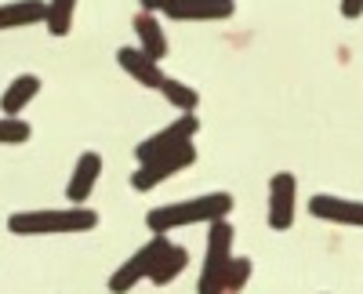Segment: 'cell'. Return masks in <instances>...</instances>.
<instances>
[{"label":"cell","instance_id":"cell-1","mask_svg":"<svg viewBox=\"0 0 363 294\" xmlns=\"http://www.w3.org/2000/svg\"><path fill=\"white\" fill-rule=\"evenodd\" d=\"M233 211V196L229 193H207L196 200H182V203H164V208H153L145 215V225L157 232V237H167L171 229L182 225H211V222H225Z\"/></svg>","mask_w":363,"mask_h":294},{"label":"cell","instance_id":"cell-2","mask_svg":"<svg viewBox=\"0 0 363 294\" xmlns=\"http://www.w3.org/2000/svg\"><path fill=\"white\" fill-rule=\"evenodd\" d=\"M99 225L91 208H44V211H18L8 218L15 237H55V232H87Z\"/></svg>","mask_w":363,"mask_h":294},{"label":"cell","instance_id":"cell-3","mask_svg":"<svg viewBox=\"0 0 363 294\" xmlns=\"http://www.w3.org/2000/svg\"><path fill=\"white\" fill-rule=\"evenodd\" d=\"M233 225L229 222H211L207 232V254H203V269L196 280V294H225V273L233 266Z\"/></svg>","mask_w":363,"mask_h":294},{"label":"cell","instance_id":"cell-4","mask_svg":"<svg viewBox=\"0 0 363 294\" xmlns=\"http://www.w3.org/2000/svg\"><path fill=\"white\" fill-rule=\"evenodd\" d=\"M196 160V149H193V142H186V145H178V149H171V153H164V157H153V160H145L135 174H131V186L138 189V193H149L153 186H160V182H167L171 174H178V171H186L189 164Z\"/></svg>","mask_w":363,"mask_h":294},{"label":"cell","instance_id":"cell-5","mask_svg":"<svg viewBox=\"0 0 363 294\" xmlns=\"http://www.w3.org/2000/svg\"><path fill=\"white\" fill-rule=\"evenodd\" d=\"M167 244H171L167 237H153L145 247H138V251L124 261V266L109 276V290H113V294H128L135 283L149 280V273H153V261L160 258V251H164Z\"/></svg>","mask_w":363,"mask_h":294},{"label":"cell","instance_id":"cell-6","mask_svg":"<svg viewBox=\"0 0 363 294\" xmlns=\"http://www.w3.org/2000/svg\"><path fill=\"white\" fill-rule=\"evenodd\" d=\"M196 128H200V120H196V116H193V113H182L178 120H171V124H167L164 131H157L153 138H145V142H138V149H135L138 164H145V160H153V157H164V153L178 149V145H186V142H193Z\"/></svg>","mask_w":363,"mask_h":294},{"label":"cell","instance_id":"cell-7","mask_svg":"<svg viewBox=\"0 0 363 294\" xmlns=\"http://www.w3.org/2000/svg\"><path fill=\"white\" fill-rule=\"evenodd\" d=\"M298 215V182L291 171H280L269 182V225L277 232H287Z\"/></svg>","mask_w":363,"mask_h":294},{"label":"cell","instance_id":"cell-8","mask_svg":"<svg viewBox=\"0 0 363 294\" xmlns=\"http://www.w3.org/2000/svg\"><path fill=\"white\" fill-rule=\"evenodd\" d=\"M174 22H218L236 11L233 0H167L160 8Z\"/></svg>","mask_w":363,"mask_h":294},{"label":"cell","instance_id":"cell-9","mask_svg":"<svg viewBox=\"0 0 363 294\" xmlns=\"http://www.w3.org/2000/svg\"><path fill=\"white\" fill-rule=\"evenodd\" d=\"M309 211L323 222H338V225H363V203L359 200H345V196H323L316 193L309 200Z\"/></svg>","mask_w":363,"mask_h":294},{"label":"cell","instance_id":"cell-10","mask_svg":"<svg viewBox=\"0 0 363 294\" xmlns=\"http://www.w3.org/2000/svg\"><path fill=\"white\" fill-rule=\"evenodd\" d=\"M99 174H102V157L99 153H84L80 160H77V167H73V179H69V186H66V196H69V203H80L95 193V182H99Z\"/></svg>","mask_w":363,"mask_h":294},{"label":"cell","instance_id":"cell-11","mask_svg":"<svg viewBox=\"0 0 363 294\" xmlns=\"http://www.w3.org/2000/svg\"><path fill=\"white\" fill-rule=\"evenodd\" d=\"M116 62H120V69H124L128 77H135L142 87H157V91H160L164 73H160V66L153 62V58H145L138 47H120L116 51Z\"/></svg>","mask_w":363,"mask_h":294},{"label":"cell","instance_id":"cell-12","mask_svg":"<svg viewBox=\"0 0 363 294\" xmlns=\"http://www.w3.org/2000/svg\"><path fill=\"white\" fill-rule=\"evenodd\" d=\"M135 33H138V51H142L145 58H153V62H160V58L167 55V37H164V26H160L153 15L138 11V15H135Z\"/></svg>","mask_w":363,"mask_h":294},{"label":"cell","instance_id":"cell-13","mask_svg":"<svg viewBox=\"0 0 363 294\" xmlns=\"http://www.w3.org/2000/svg\"><path fill=\"white\" fill-rule=\"evenodd\" d=\"M44 18H48L44 0H15V4H0V33H4V29L44 22Z\"/></svg>","mask_w":363,"mask_h":294},{"label":"cell","instance_id":"cell-14","mask_svg":"<svg viewBox=\"0 0 363 294\" xmlns=\"http://www.w3.org/2000/svg\"><path fill=\"white\" fill-rule=\"evenodd\" d=\"M189 266V251L186 247H178V244H167L160 251V258L153 261V273H149V280H153L157 287H167L171 280H178L182 273H186Z\"/></svg>","mask_w":363,"mask_h":294},{"label":"cell","instance_id":"cell-15","mask_svg":"<svg viewBox=\"0 0 363 294\" xmlns=\"http://www.w3.org/2000/svg\"><path fill=\"white\" fill-rule=\"evenodd\" d=\"M37 91H40V77H33V73H22V77H15L11 84H8V91H4V98H0V106H4V116H18L29 102L37 98Z\"/></svg>","mask_w":363,"mask_h":294},{"label":"cell","instance_id":"cell-16","mask_svg":"<svg viewBox=\"0 0 363 294\" xmlns=\"http://www.w3.org/2000/svg\"><path fill=\"white\" fill-rule=\"evenodd\" d=\"M73 11H77V0H51L48 4V33L51 37H66L69 33V26H73Z\"/></svg>","mask_w":363,"mask_h":294},{"label":"cell","instance_id":"cell-17","mask_svg":"<svg viewBox=\"0 0 363 294\" xmlns=\"http://www.w3.org/2000/svg\"><path fill=\"white\" fill-rule=\"evenodd\" d=\"M160 91H164V98H167L174 109H182V113H193V109L200 106V95L193 91L189 84H182V80H171V77H164Z\"/></svg>","mask_w":363,"mask_h":294},{"label":"cell","instance_id":"cell-18","mask_svg":"<svg viewBox=\"0 0 363 294\" xmlns=\"http://www.w3.org/2000/svg\"><path fill=\"white\" fill-rule=\"evenodd\" d=\"M247 280H251V258H233V266L225 273V294H240Z\"/></svg>","mask_w":363,"mask_h":294},{"label":"cell","instance_id":"cell-19","mask_svg":"<svg viewBox=\"0 0 363 294\" xmlns=\"http://www.w3.org/2000/svg\"><path fill=\"white\" fill-rule=\"evenodd\" d=\"M29 138V124L15 120V116H0V145H15Z\"/></svg>","mask_w":363,"mask_h":294},{"label":"cell","instance_id":"cell-20","mask_svg":"<svg viewBox=\"0 0 363 294\" xmlns=\"http://www.w3.org/2000/svg\"><path fill=\"white\" fill-rule=\"evenodd\" d=\"M342 15L345 18H359L363 15V0H342Z\"/></svg>","mask_w":363,"mask_h":294},{"label":"cell","instance_id":"cell-21","mask_svg":"<svg viewBox=\"0 0 363 294\" xmlns=\"http://www.w3.org/2000/svg\"><path fill=\"white\" fill-rule=\"evenodd\" d=\"M138 4H142V11H145V15H153V11H160V8L167 4V0H138Z\"/></svg>","mask_w":363,"mask_h":294}]
</instances>
